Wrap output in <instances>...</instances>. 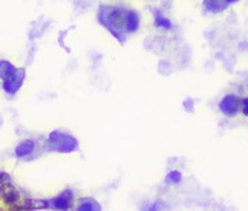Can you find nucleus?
Returning <instances> with one entry per match:
<instances>
[{
    "mask_svg": "<svg viewBox=\"0 0 248 211\" xmlns=\"http://www.w3.org/2000/svg\"><path fill=\"white\" fill-rule=\"evenodd\" d=\"M126 9L121 6L103 5L98 9V22L117 38L120 43L126 40Z\"/></svg>",
    "mask_w": 248,
    "mask_h": 211,
    "instance_id": "1",
    "label": "nucleus"
},
{
    "mask_svg": "<svg viewBox=\"0 0 248 211\" xmlns=\"http://www.w3.org/2000/svg\"><path fill=\"white\" fill-rule=\"evenodd\" d=\"M47 149L59 153H72L78 149V141L68 133L54 130L47 136Z\"/></svg>",
    "mask_w": 248,
    "mask_h": 211,
    "instance_id": "2",
    "label": "nucleus"
},
{
    "mask_svg": "<svg viewBox=\"0 0 248 211\" xmlns=\"http://www.w3.org/2000/svg\"><path fill=\"white\" fill-rule=\"evenodd\" d=\"M25 76H26V71L25 68H17L16 72L9 76V78L3 80L2 81V88L3 90L8 93V95H16L20 88L23 86V81H25Z\"/></svg>",
    "mask_w": 248,
    "mask_h": 211,
    "instance_id": "3",
    "label": "nucleus"
},
{
    "mask_svg": "<svg viewBox=\"0 0 248 211\" xmlns=\"http://www.w3.org/2000/svg\"><path fill=\"white\" fill-rule=\"evenodd\" d=\"M74 202V193L71 190H64L62 195L55 196L49 200L51 204V210H57V211H68L71 210Z\"/></svg>",
    "mask_w": 248,
    "mask_h": 211,
    "instance_id": "4",
    "label": "nucleus"
},
{
    "mask_svg": "<svg viewBox=\"0 0 248 211\" xmlns=\"http://www.w3.org/2000/svg\"><path fill=\"white\" fill-rule=\"evenodd\" d=\"M219 107H221V110L225 115H228V117H233V115H236L237 110L241 109V101L236 95H227L221 101V104H219Z\"/></svg>",
    "mask_w": 248,
    "mask_h": 211,
    "instance_id": "5",
    "label": "nucleus"
},
{
    "mask_svg": "<svg viewBox=\"0 0 248 211\" xmlns=\"http://www.w3.org/2000/svg\"><path fill=\"white\" fill-rule=\"evenodd\" d=\"M35 150V142L32 139H25L16 147V156L17 158H25L30 156L31 153Z\"/></svg>",
    "mask_w": 248,
    "mask_h": 211,
    "instance_id": "6",
    "label": "nucleus"
},
{
    "mask_svg": "<svg viewBox=\"0 0 248 211\" xmlns=\"http://www.w3.org/2000/svg\"><path fill=\"white\" fill-rule=\"evenodd\" d=\"M74 211H101V207L95 199L84 197L78 200V204L74 208Z\"/></svg>",
    "mask_w": 248,
    "mask_h": 211,
    "instance_id": "7",
    "label": "nucleus"
},
{
    "mask_svg": "<svg viewBox=\"0 0 248 211\" xmlns=\"http://www.w3.org/2000/svg\"><path fill=\"white\" fill-rule=\"evenodd\" d=\"M140 28V15L137 11H130L126 13V32H137Z\"/></svg>",
    "mask_w": 248,
    "mask_h": 211,
    "instance_id": "8",
    "label": "nucleus"
},
{
    "mask_svg": "<svg viewBox=\"0 0 248 211\" xmlns=\"http://www.w3.org/2000/svg\"><path fill=\"white\" fill-rule=\"evenodd\" d=\"M16 66L11 63V61H8V60H0V80H6L9 78L14 72H16Z\"/></svg>",
    "mask_w": 248,
    "mask_h": 211,
    "instance_id": "9",
    "label": "nucleus"
},
{
    "mask_svg": "<svg viewBox=\"0 0 248 211\" xmlns=\"http://www.w3.org/2000/svg\"><path fill=\"white\" fill-rule=\"evenodd\" d=\"M2 197L3 200L8 204V205H14L18 199H20V195H18V191L11 188V187H6L3 191H2Z\"/></svg>",
    "mask_w": 248,
    "mask_h": 211,
    "instance_id": "10",
    "label": "nucleus"
},
{
    "mask_svg": "<svg viewBox=\"0 0 248 211\" xmlns=\"http://www.w3.org/2000/svg\"><path fill=\"white\" fill-rule=\"evenodd\" d=\"M227 3L221 2V0H205V8L210 13H221L224 11Z\"/></svg>",
    "mask_w": 248,
    "mask_h": 211,
    "instance_id": "11",
    "label": "nucleus"
},
{
    "mask_svg": "<svg viewBox=\"0 0 248 211\" xmlns=\"http://www.w3.org/2000/svg\"><path fill=\"white\" fill-rule=\"evenodd\" d=\"M155 26L156 28H164V30H171V22L169 18L163 17L161 14H155Z\"/></svg>",
    "mask_w": 248,
    "mask_h": 211,
    "instance_id": "12",
    "label": "nucleus"
},
{
    "mask_svg": "<svg viewBox=\"0 0 248 211\" xmlns=\"http://www.w3.org/2000/svg\"><path fill=\"white\" fill-rule=\"evenodd\" d=\"M241 109L245 115H248V98H244L242 103H241Z\"/></svg>",
    "mask_w": 248,
    "mask_h": 211,
    "instance_id": "13",
    "label": "nucleus"
},
{
    "mask_svg": "<svg viewBox=\"0 0 248 211\" xmlns=\"http://www.w3.org/2000/svg\"><path fill=\"white\" fill-rule=\"evenodd\" d=\"M224 2L230 5V3H236V2H239V0H224Z\"/></svg>",
    "mask_w": 248,
    "mask_h": 211,
    "instance_id": "14",
    "label": "nucleus"
},
{
    "mask_svg": "<svg viewBox=\"0 0 248 211\" xmlns=\"http://www.w3.org/2000/svg\"><path fill=\"white\" fill-rule=\"evenodd\" d=\"M0 211H2V210H0Z\"/></svg>",
    "mask_w": 248,
    "mask_h": 211,
    "instance_id": "15",
    "label": "nucleus"
}]
</instances>
